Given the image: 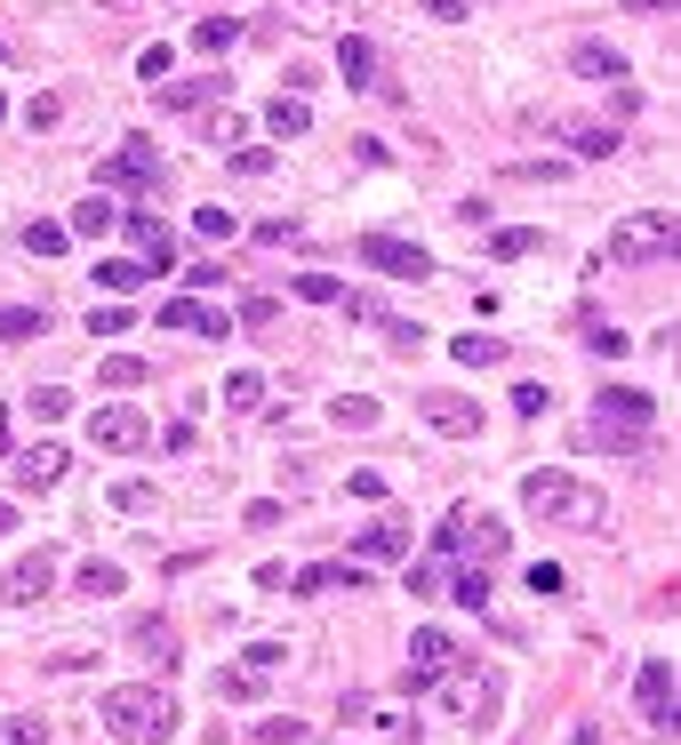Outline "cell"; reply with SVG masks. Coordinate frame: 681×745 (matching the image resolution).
<instances>
[{"label": "cell", "mask_w": 681, "mask_h": 745, "mask_svg": "<svg viewBox=\"0 0 681 745\" xmlns=\"http://www.w3.org/2000/svg\"><path fill=\"white\" fill-rule=\"evenodd\" d=\"M105 730L121 737V745H168L177 737V697H168L161 682H121V690H105Z\"/></svg>", "instance_id": "cell-1"}, {"label": "cell", "mask_w": 681, "mask_h": 745, "mask_svg": "<svg viewBox=\"0 0 681 745\" xmlns=\"http://www.w3.org/2000/svg\"><path fill=\"white\" fill-rule=\"evenodd\" d=\"M522 505H529V514H545V521H569V529H594V521L609 514L586 482H569V473H554V465L522 473Z\"/></svg>", "instance_id": "cell-2"}, {"label": "cell", "mask_w": 681, "mask_h": 745, "mask_svg": "<svg viewBox=\"0 0 681 745\" xmlns=\"http://www.w3.org/2000/svg\"><path fill=\"white\" fill-rule=\"evenodd\" d=\"M650 425H658L650 393H633V385H601V401H594V442H601V449L633 457L641 442H650Z\"/></svg>", "instance_id": "cell-3"}, {"label": "cell", "mask_w": 681, "mask_h": 745, "mask_svg": "<svg viewBox=\"0 0 681 745\" xmlns=\"http://www.w3.org/2000/svg\"><path fill=\"white\" fill-rule=\"evenodd\" d=\"M505 546H514V529H505V521H489V514H473V505L441 514V529H433V561L465 553L473 569H489V561H505Z\"/></svg>", "instance_id": "cell-4"}, {"label": "cell", "mask_w": 681, "mask_h": 745, "mask_svg": "<svg viewBox=\"0 0 681 745\" xmlns=\"http://www.w3.org/2000/svg\"><path fill=\"white\" fill-rule=\"evenodd\" d=\"M673 249H681L673 209H633V217L609 225V249H601V257H618V265H658V257H673Z\"/></svg>", "instance_id": "cell-5"}, {"label": "cell", "mask_w": 681, "mask_h": 745, "mask_svg": "<svg viewBox=\"0 0 681 745\" xmlns=\"http://www.w3.org/2000/svg\"><path fill=\"white\" fill-rule=\"evenodd\" d=\"M96 193H161V145L136 128V137H121V153L96 161Z\"/></svg>", "instance_id": "cell-6"}, {"label": "cell", "mask_w": 681, "mask_h": 745, "mask_svg": "<svg viewBox=\"0 0 681 745\" xmlns=\"http://www.w3.org/2000/svg\"><path fill=\"white\" fill-rule=\"evenodd\" d=\"M353 257H369V265L393 273V281H433V257H425L417 241H401V232H361Z\"/></svg>", "instance_id": "cell-7"}, {"label": "cell", "mask_w": 681, "mask_h": 745, "mask_svg": "<svg viewBox=\"0 0 681 745\" xmlns=\"http://www.w3.org/2000/svg\"><path fill=\"white\" fill-rule=\"evenodd\" d=\"M89 442L113 449V457H145L153 449V425L128 410V401H113V410H89Z\"/></svg>", "instance_id": "cell-8"}, {"label": "cell", "mask_w": 681, "mask_h": 745, "mask_svg": "<svg viewBox=\"0 0 681 745\" xmlns=\"http://www.w3.org/2000/svg\"><path fill=\"white\" fill-rule=\"evenodd\" d=\"M450 665H457V641L441 633V625H417V633H409V665H401V690H433Z\"/></svg>", "instance_id": "cell-9"}, {"label": "cell", "mask_w": 681, "mask_h": 745, "mask_svg": "<svg viewBox=\"0 0 681 745\" xmlns=\"http://www.w3.org/2000/svg\"><path fill=\"white\" fill-rule=\"evenodd\" d=\"M633 705H641V722H658V730H681V682H673V665L650 658L641 665V682H633Z\"/></svg>", "instance_id": "cell-10"}, {"label": "cell", "mask_w": 681, "mask_h": 745, "mask_svg": "<svg viewBox=\"0 0 681 745\" xmlns=\"http://www.w3.org/2000/svg\"><path fill=\"white\" fill-rule=\"evenodd\" d=\"M121 232H128V249L145 257V273H153V281H168V265H177V232H168L153 209H128V217H121Z\"/></svg>", "instance_id": "cell-11"}, {"label": "cell", "mask_w": 681, "mask_h": 745, "mask_svg": "<svg viewBox=\"0 0 681 745\" xmlns=\"http://www.w3.org/2000/svg\"><path fill=\"white\" fill-rule=\"evenodd\" d=\"M417 417L433 433H450V442H473V433H482V401H473V393H425Z\"/></svg>", "instance_id": "cell-12"}, {"label": "cell", "mask_w": 681, "mask_h": 745, "mask_svg": "<svg viewBox=\"0 0 681 745\" xmlns=\"http://www.w3.org/2000/svg\"><path fill=\"white\" fill-rule=\"evenodd\" d=\"M49 586H56V553H49V546H32V553L9 569V578H0V601H17V609H24V601H41Z\"/></svg>", "instance_id": "cell-13"}, {"label": "cell", "mask_w": 681, "mask_h": 745, "mask_svg": "<svg viewBox=\"0 0 681 745\" xmlns=\"http://www.w3.org/2000/svg\"><path fill=\"white\" fill-rule=\"evenodd\" d=\"M225 89L233 81H225V64H217V73H193V81H161V105L168 113H200V105H217Z\"/></svg>", "instance_id": "cell-14"}, {"label": "cell", "mask_w": 681, "mask_h": 745, "mask_svg": "<svg viewBox=\"0 0 681 745\" xmlns=\"http://www.w3.org/2000/svg\"><path fill=\"white\" fill-rule=\"evenodd\" d=\"M401 553H409V521H401V514L369 521V529L353 537V561H401Z\"/></svg>", "instance_id": "cell-15"}, {"label": "cell", "mask_w": 681, "mask_h": 745, "mask_svg": "<svg viewBox=\"0 0 681 745\" xmlns=\"http://www.w3.org/2000/svg\"><path fill=\"white\" fill-rule=\"evenodd\" d=\"M337 73H345V89H385V73H378V41L345 32V41H337Z\"/></svg>", "instance_id": "cell-16"}, {"label": "cell", "mask_w": 681, "mask_h": 745, "mask_svg": "<svg viewBox=\"0 0 681 745\" xmlns=\"http://www.w3.org/2000/svg\"><path fill=\"white\" fill-rule=\"evenodd\" d=\"M161 321H168V329H193V337H225V329H233V321L209 313L200 297H168V304H161Z\"/></svg>", "instance_id": "cell-17"}, {"label": "cell", "mask_w": 681, "mask_h": 745, "mask_svg": "<svg viewBox=\"0 0 681 745\" xmlns=\"http://www.w3.org/2000/svg\"><path fill=\"white\" fill-rule=\"evenodd\" d=\"M345 586H361L345 561H313V569H289V593H345Z\"/></svg>", "instance_id": "cell-18"}, {"label": "cell", "mask_w": 681, "mask_h": 745, "mask_svg": "<svg viewBox=\"0 0 681 745\" xmlns=\"http://www.w3.org/2000/svg\"><path fill=\"white\" fill-rule=\"evenodd\" d=\"M128 650H145V658L168 673V665H177V633H168L161 618H136V625H128Z\"/></svg>", "instance_id": "cell-19"}, {"label": "cell", "mask_w": 681, "mask_h": 745, "mask_svg": "<svg viewBox=\"0 0 681 745\" xmlns=\"http://www.w3.org/2000/svg\"><path fill=\"white\" fill-rule=\"evenodd\" d=\"M441 682H450V705H457V714H489V705H497V682H489V673H482V682H473V673H441Z\"/></svg>", "instance_id": "cell-20"}, {"label": "cell", "mask_w": 681, "mask_h": 745, "mask_svg": "<svg viewBox=\"0 0 681 745\" xmlns=\"http://www.w3.org/2000/svg\"><path fill=\"white\" fill-rule=\"evenodd\" d=\"M569 73H586V81H618V73H626V56H618V49H601V41H577V49H569Z\"/></svg>", "instance_id": "cell-21"}, {"label": "cell", "mask_w": 681, "mask_h": 745, "mask_svg": "<svg viewBox=\"0 0 681 745\" xmlns=\"http://www.w3.org/2000/svg\"><path fill=\"white\" fill-rule=\"evenodd\" d=\"M265 128H272L281 145H289V137H305V128H313V113H305V96H289V89H281V96L265 105Z\"/></svg>", "instance_id": "cell-22"}, {"label": "cell", "mask_w": 681, "mask_h": 745, "mask_svg": "<svg viewBox=\"0 0 681 745\" xmlns=\"http://www.w3.org/2000/svg\"><path fill=\"white\" fill-rule=\"evenodd\" d=\"M225 410L233 417H257L265 410V377H257V369H225Z\"/></svg>", "instance_id": "cell-23"}, {"label": "cell", "mask_w": 681, "mask_h": 745, "mask_svg": "<svg viewBox=\"0 0 681 745\" xmlns=\"http://www.w3.org/2000/svg\"><path fill=\"white\" fill-rule=\"evenodd\" d=\"M17 482H24V489H56V482H64V449L41 442L32 457H17Z\"/></svg>", "instance_id": "cell-24"}, {"label": "cell", "mask_w": 681, "mask_h": 745, "mask_svg": "<svg viewBox=\"0 0 681 745\" xmlns=\"http://www.w3.org/2000/svg\"><path fill=\"white\" fill-rule=\"evenodd\" d=\"M73 586H81V593H89V601H113V593H121V586H128V578H121V561H96V553H89V561H81V569H73Z\"/></svg>", "instance_id": "cell-25"}, {"label": "cell", "mask_w": 681, "mask_h": 745, "mask_svg": "<svg viewBox=\"0 0 681 745\" xmlns=\"http://www.w3.org/2000/svg\"><path fill=\"white\" fill-rule=\"evenodd\" d=\"M153 273H145V257H105L96 265V289H113V297H128V289H145Z\"/></svg>", "instance_id": "cell-26"}, {"label": "cell", "mask_w": 681, "mask_h": 745, "mask_svg": "<svg viewBox=\"0 0 681 745\" xmlns=\"http://www.w3.org/2000/svg\"><path fill=\"white\" fill-rule=\"evenodd\" d=\"M450 353H457V369H497V361H505V337H482V329H465Z\"/></svg>", "instance_id": "cell-27"}, {"label": "cell", "mask_w": 681, "mask_h": 745, "mask_svg": "<svg viewBox=\"0 0 681 745\" xmlns=\"http://www.w3.org/2000/svg\"><path fill=\"white\" fill-rule=\"evenodd\" d=\"M105 505H113V514H128V521H145V514H161V489H153V482H113Z\"/></svg>", "instance_id": "cell-28"}, {"label": "cell", "mask_w": 681, "mask_h": 745, "mask_svg": "<svg viewBox=\"0 0 681 745\" xmlns=\"http://www.w3.org/2000/svg\"><path fill=\"white\" fill-rule=\"evenodd\" d=\"M41 329H49L41 304H0V345H24V337H41Z\"/></svg>", "instance_id": "cell-29"}, {"label": "cell", "mask_w": 681, "mask_h": 745, "mask_svg": "<svg viewBox=\"0 0 681 745\" xmlns=\"http://www.w3.org/2000/svg\"><path fill=\"white\" fill-rule=\"evenodd\" d=\"M193 49H200V56L241 49V24H233V17H200V24H193Z\"/></svg>", "instance_id": "cell-30"}, {"label": "cell", "mask_w": 681, "mask_h": 745, "mask_svg": "<svg viewBox=\"0 0 681 745\" xmlns=\"http://www.w3.org/2000/svg\"><path fill=\"white\" fill-rule=\"evenodd\" d=\"M569 153H577V161L618 153V128H601V121H569Z\"/></svg>", "instance_id": "cell-31"}, {"label": "cell", "mask_w": 681, "mask_h": 745, "mask_svg": "<svg viewBox=\"0 0 681 745\" xmlns=\"http://www.w3.org/2000/svg\"><path fill=\"white\" fill-rule=\"evenodd\" d=\"M24 410H32V425H56V417H73V393H64V385H32Z\"/></svg>", "instance_id": "cell-32"}, {"label": "cell", "mask_w": 681, "mask_h": 745, "mask_svg": "<svg viewBox=\"0 0 681 745\" xmlns=\"http://www.w3.org/2000/svg\"><path fill=\"white\" fill-rule=\"evenodd\" d=\"M64 232H89V241H105V232H113V200H81V209H73V225H64Z\"/></svg>", "instance_id": "cell-33"}, {"label": "cell", "mask_w": 681, "mask_h": 745, "mask_svg": "<svg viewBox=\"0 0 681 745\" xmlns=\"http://www.w3.org/2000/svg\"><path fill=\"white\" fill-rule=\"evenodd\" d=\"M329 417L345 425V433H369V425H378V401H369V393H345V401H329Z\"/></svg>", "instance_id": "cell-34"}, {"label": "cell", "mask_w": 681, "mask_h": 745, "mask_svg": "<svg viewBox=\"0 0 681 745\" xmlns=\"http://www.w3.org/2000/svg\"><path fill=\"white\" fill-rule=\"evenodd\" d=\"M489 249H497V257H537L545 232H537V225H505V232H489Z\"/></svg>", "instance_id": "cell-35"}, {"label": "cell", "mask_w": 681, "mask_h": 745, "mask_svg": "<svg viewBox=\"0 0 681 745\" xmlns=\"http://www.w3.org/2000/svg\"><path fill=\"white\" fill-rule=\"evenodd\" d=\"M0 745H49V722L41 714H0Z\"/></svg>", "instance_id": "cell-36"}, {"label": "cell", "mask_w": 681, "mask_h": 745, "mask_svg": "<svg viewBox=\"0 0 681 745\" xmlns=\"http://www.w3.org/2000/svg\"><path fill=\"white\" fill-rule=\"evenodd\" d=\"M409 593H417V601H441V593H450V561H417V569H409Z\"/></svg>", "instance_id": "cell-37"}, {"label": "cell", "mask_w": 681, "mask_h": 745, "mask_svg": "<svg viewBox=\"0 0 681 745\" xmlns=\"http://www.w3.org/2000/svg\"><path fill=\"white\" fill-rule=\"evenodd\" d=\"M305 737H313V730H305L297 714H265L257 722V745H305Z\"/></svg>", "instance_id": "cell-38"}, {"label": "cell", "mask_w": 681, "mask_h": 745, "mask_svg": "<svg viewBox=\"0 0 681 745\" xmlns=\"http://www.w3.org/2000/svg\"><path fill=\"white\" fill-rule=\"evenodd\" d=\"M193 232H200V241H233V232H241V217L209 200V209H193Z\"/></svg>", "instance_id": "cell-39"}, {"label": "cell", "mask_w": 681, "mask_h": 745, "mask_svg": "<svg viewBox=\"0 0 681 745\" xmlns=\"http://www.w3.org/2000/svg\"><path fill=\"white\" fill-rule=\"evenodd\" d=\"M128 329H136L128 304H89V337H128Z\"/></svg>", "instance_id": "cell-40"}, {"label": "cell", "mask_w": 681, "mask_h": 745, "mask_svg": "<svg viewBox=\"0 0 681 745\" xmlns=\"http://www.w3.org/2000/svg\"><path fill=\"white\" fill-rule=\"evenodd\" d=\"M337 297H345L337 273H297V304H337Z\"/></svg>", "instance_id": "cell-41"}, {"label": "cell", "mask_w": 681, "mask_h": 745, "mask_svg": "<svg viewBox=\"0 0 681 745\" xmlns=\"http://www.w3.org/2000/svg\"><path fill=\"white\" fill-rule=\"evenodd\" d=\"M96 385H121V393H128V385H145V361H136V353H113L105 369H96Z\"/></svg>", "instance_id": "cell-42"}, {"label": "cell", "mask_w": 681, "mask_h": 745, "mask_svg": "<svg viewBox=\"0 0 681 745\" xmlns=\"http://www.w3.org/2000/svg\"><path fill=\"white\" fill-rule=\"evenodd\" d=\"M168 64H177V49H168V41H153V49H136V81H168Z\"/></svg>", "instance_id": "cell-43"}, {"label": "cell", "mask_w": 681, "mask_h": 745, "mask_svg": "<svg viewBox=\"0 0 681 745\" xmlns=\"http://www.w3.org/2000/svg\"><path fill=\"white\" fill-rule=\"evenodd\" d=\"M529 593H537V601H561V593H569V569H561V561H537V569H529Z\"/></svg>", "instance_id": "cell-44"}, {"label": "cell", "mask_w": 681, "mask_h": 745, "mask_svg": "<svg viewBox=\"0 0 681 745\" xmlns=\"http://www.w3.org/2000/svg\"><path fill=\"white\" fill-rule=\"evenodd\" d=\"M24 257H64V225H24Z\"/></svg>", "instance_id": "cell-45"}, {"label": "cell", "mask_w": 681, "mask_h": 745, "mask_svg": "<svg viewBox=\"0 0 681 745\" xmlns=\"http://www.w3.org/2000/svg\"><path fill=\"white\" fill-rule=\"evenodd\" d=\"M450 593L465 609H489V578H482V569H450Z\"/></svg>", "instance_id": "cell-46"}, {"label": "cell", "mask_w": 681, "mask_h": 745, "mask_svg": "<svg viewBox=\"0 0 681 745\" xmlns=\"http://www.w3.org/2000/svg\"><path fill=\"white\" fill-rule=\"evenodd\" d=\"M505 177H514V185H554V177H569V161H514Z\"/></svg>", "instance_id": "cell-47"}, {"label": "cell", "mask_w": 681, "mask_h": 745, "mask_svg": "<svg viewBox=\"0 0 681 745\" xmlns=\"http://www.w3.org/2000/svg\"><path fill=\"white\" fill-rule=\"evenodd\" d=\"M241 521H249V529H281V521H289V505H281V497H249V505H241Z\"/></svg>", "instance_id": "cell-48"}, {"label": "cell", "mask_w": 681, "mask_h": 745, "mask_svg": "<svg viewBox=\"0 0 681 745\" xmlns=\"http://www.w3.org/2000/svg\"><path fill=\"white\" fill-rule=\"evenodd\" d=\"M257 682H265V673H249V665H233V673H217V690H225V697H241V705L257 697Z\"/></svg>", "instance_id": "cell-49"}, {"label": "cell", "mask_w": 681, "mask_h": 745, "mask_svg": "<svg viewBox=\"0 0 681 745\" xmlns=\"http://www.w3.org/2000/svg\"><path fill=\"white\" fill-rule=\"evenodd\" d=\"M272 321H281V304H272V297H249V304H241V321H233V329H272Z\"/></svg>", "instance_id": "cell-50"}, {"label": "cell", "mask_w": 681, "mask_h": 745, "mask_svg": "<svg viewBox=\"0 0 681 745\" xmlns=\"http://www.w3.org/2000/svg\"><path fill=\"white\" fill-rule=\"evenodd\" d=\"M281 658H289V641H249V673H272Z\"/></svg>", "instance_id": "cell-51"}, {"label": "cell", "mask_w": 681, "mask_h": 745, "mask_svg": "<svg viewBox=\"0 0 681 745\" xmlns=\"http://www.w3.org/2000/svg\"><path fill=\"white\" fill-rule=\"evenodd\" d=\"M233 168H241V177H265L272 153H265V145H233Z\"/></svg>", "instance_id": "cell-52"}, {"label": "cell", "mask_w": 681, "mask_h": 745, "mask_svg": "<svg viewBox=\"0 0 681 745\" xmlns=\"http://www.w3.org/2000/svg\"><path fill=\"white\" fill-rule=\"evenodd\" d=\"M257 241H265V249H289V241H297V225H289V217H265V225H257Z\"/></svg>", "instance_id": "cell-53"}, {"label": "cell", "mask_w": 681, "mask_h": 745, "mask_svg": "<svg viewBox=\"0 0 681 745\" xmlns=\"http://www.w3.org/2000/svg\"><path fill=\"white\" fill-rule=\"evenodd\" d=\"M56 113H64V96H32V105H24V121H32V128H49Z\"/></svg>", "instance_id": "cell-54"}, {"label": "cell", "mask_w": 681, "mask_h": 745, "mask_svg": "<svg viewBox=\"0 0 681 745\" xmlns=\"http://www.w3.org/2000/svg\"><path fill=\"white\" fill-rule=\"evenodd\" d=\"M425 17H441V24H457V17H465V0H425Z\"/></svg>", "instance_id": "cell-55"}, {"label": "cell", "mask_w": 681, "mask_h": 745, "mask_svg": "<svg viewBox=\"0 0 681 745\" xmlns=\"http://www.w3.org/2000/svg\"><path fill=\"white\" fill-rule=\"evenodd\" d=\"M9 529H17V505H9V497H0V537H9Z\"/></svg>", "instance_id": "cell-56"}, {"label": "cell", "mask_w": 681, "mask_h": 745, "mask_svg": "<svg viewBox=\"0 0 681 745\" xmlns=\"http://www.w3.org/2000/svg\"><path fill=\"white\" fill-rule=\"evenodd\" d=\"M9 433H17V425H9V410H0V457H9Z\"/></svg>", "instance_id": "cell-57"}, {"label": "cell", "mask_w": 681, "mask_h": 745, "mask_svg": "<svg viewBox=\"0 0 681 745\" xmlns=\"http://www.w3.org/2000/svg\"><path fill=\"white\" fill-rule=\"evenodd\" d=\"M626 9H665V0H626Z\"/></svg>", "instance_id": "cell-58"}, {"label": "cell", "mask_w": 681, "mask_h": 745, "mask_svg": "<svg viewBox=\"0 0 681 745\" xmlns=\"http://www.w3.org/2000/svg\"><path fill=\"white\" fill-rule=\"evenodd\" d=\"M105 9H136V0H105Z\"/></svg>", "instance_id": "cell-59"}, {"label": "cell", "mask_w": 681, "mask_h": 745, "mask_svg": "<svg viewBox=\"0 0 681 745\" xmlns=\"http://www.w3.org/2000/svg\"><path fill=\"white\" fill-rule=\"evenodd\" d=\"M0 121H9V96H0Z\"/></svg>", "instance_id": "cell-60"}]
</instances>
